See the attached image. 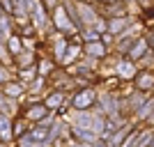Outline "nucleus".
<instances>
[{
    "instance_id": "f257e3e1",
    "label": "nucleus",
    "mask_w": 154,
    "mask_h": 147,
    "mask_svg": "<svg viewBox=\"0 0 154 147\" xmlns=\"http://www.w3.org/2000/svg\"><path fill=\"white\" fill-rule=\"evenodd\" d=\"M74 23H76V21H74V16H71V12L67 9V7H62V5L55 7V28H58V30L74 32Z\"/></svg>"
},
{
    "instance_id": "f03ea898",
    "label": "nucleus",
    "mask_w": 154,
    "mask_h": 147,
    "mask_svg": "<svg viewBox=\"0 0 154 147\" xmlns=\"http://www.w3.org/2000/svg\"><path fill=\"white\" fill-rule=\"evenodd\" d=\"M94 99H97L94 90H83V92H78V94L74 96V108H76V110L90 108L92 103H94Z\"/></svg>"
},
{
    "instance_id": "7ed1b4c3",
    "label": "nucleus",
    "mask_w": 154,
    "mask_h": 147,
    "mask_svg": "<svg viewBox=\"0 0 154 147\" xmlns=\"http://www.w3.org/2000/svg\"><path fill=\"white\" fill-rule=\"evenodd\" d=\"M48 136H51V129H48V124H46V122H42L39 127H35V129L30 131L28 140H30V142H46V140H48Z\"/></svg>"
},
{
    "instance_id": "20e7f679",
    "label": "nucleus",
    "mask_w": 154,
    "mask_h": 147,
    "mask_svg": "<svg viewBox=\"0 0 154 147\" xmlns=\"http://www.w3.org/2000/svg\"><path fill=\"white\" fill-rule=\"evenodd\" d=\"M147 48H149V44H147V39H138L131 48H129V60H140V58H145V53H147Z\"/></svg>"
},
{
    "instance_id": "39448f33",
    "label": "nucleus",
    "mask_w": 154,
    "mask_h": 147,
    "mask_svg": "<svg viewBox=\"0 0 154 147\" xmlns=\"http://www.w3.org/2000/svg\"><path fill=\"white\" fill-rule=\"evenodd\" d=\"M83 48L90 58H103V55H106V46L101 44V39H99V41H88Z\"/></svg>"
},
{
    "instance_id": "423d86ee",
    "label": "nucleus",
    "mask_w": 154,
    "mask_h": 147,
    "mask_svg": "<svg viewBox=\"0 0 154 147\" xmlns=\"http://www.w3.org/2000/svg\"><path fill=\"white\" fill-rule=\"evenodd\" d=\"M117 74H120L122 78H134L136 76L134 60H122V62H117Z\"/></svg>"
},
{
    "instance_id": "0eeeda50",
    "label": "nucleus",
    "mask_w": 154,
    "mask_h": 147,
    "mask_svg": "<svg viewBox=\"0 0 154 147\" xmlns=\"http://www.w3.org/2000/svg\"><path fill=\"white\" fill-rule=\"evenodd\" d=\"M136 83H138V90H152V87H154V74H149V71L138 74Z\"/></svg>"
},
{
    "instance_id": "6e6552de",
    "label": "nucleus",
    "mask_w": 154,
    "mask_h": 147,
    "mask_svg": "<svg viewBox=\"0 0 154 147\" xmlns=\"http://www.w3.org/2000/svg\"><path fill=\"white\" fill-rule=\"evenodd\" d=\"M78 51H81V46H78V44H71V46H67V51H64V55L60 58V62H64V64L74 62V60H76V55H78Z\"/></svg>"
},
{
    "instance_id": "1a4fd4ad",
    "label": "nucleus",
    "mask_w": 154,
    "mask_h": 147,
    "mask_svg": "<svg viewBox=\"0 0 154 147\" xmlns=\"http://www.w3.org/2000/svg\"><path fill=\"white\" fill-rule=\"evenodd\" d=\"M78 14H81V16H85L83 21H85V23H90V26L94 23L97 19H99V16H97V14H94V12L90 9V5H83V2L78 5Z\"/></svg>"
},
{
    "instance_id": "9d476101",
    "label": "nucleus",
    "mask_w": 154,
    "mask_h": 147,
    "mask_svg": "<svg viewBox=\"0 0 154 147\" xmlns=\"http://www.w3.org/2000/svg\"><path fill=\"white\" fill-rule=\"evenodd\" d=\"M46 103L44 106H42V103H39V106H32L30 110H28V120H35V122H39V120H44V115H46Z\"/></svg>"
},
{
    "instance_id": "9b49d317",
    "label": "nucleus",
    "mask_w": 154,
    "mask_h": 147,
    "mask_svg": "<svg viewBox=\"0 0 154 147\" xmlns=\"http://www.w3.org/2000/svg\"><path fill=\"white\" fill-rule=\"evenodd\" d=\"M62 101H64V92H55V94H51L48 99H46V108H48V110H55Z\"/></svg>"
},
{
    "instance_id": "f8f14e48",
    "label": "nucleus",
    "mask_w": 154,
    "mask_h": 147,
    "mask_svg": "<svg viewBox=\"0 0 154 147\" xmlns=\"http://www.w3.org/2000/svg\"><path fill=\"white\" fill-rule=\"evenodd\" d=\"M127 23H129V19H113V21L108 23V32H110V35H115V32L124 30V28H127Z\"/></svg>"
},
{
    "instance_id": "ddd939ff",
    "label": "nucleus",
    "mask_w": 154,
    "mask_h": 147,
    "mask_svg": "<svg viewBox=\"0 0 154 147\" xmlns=\"http://www.w3.org/2000/svg\"><path fill=\"white\" fill-rule=\"evenodd\" d=\"M67 46H69V41H67V39H64V37H60L58 39V41H55V58H62V55H64V51H67Z\"/></svg>"
},
{
    "instance_id": "4468645a",
    "label": "nucleus",
    "mask_w": 154,
    "mask_h": 147,
    "mask_svg": "<svg viewBox=\"0 0 154 147\" xmlns=\"http://www.w3.org/2000/svg\"><path fill=\"white\" fill-rule=\"evenodd\" d=\"M152 138H154V136L149 133V131H147V133H143L140 138H136V147H149V145H152Z\"/></svg>"
},
{
    "instance_id": "2eb2a0df",
    "label": "nucleus",
    "mask_w": 154,
    "mask_h": 147,
    "mask_svg": "<svg viewBox=\"0 0 154 147\" xmlns=\"http://www.w3.org/2000/svg\"><path fill=\"white\" fill-rule=\"evenodd\" d=\"M0 136H2V138H9V136H12V131H9V122H7L5 115H0Z\"/></svg>"
},
{
    "instance_id": "dca6fc26",
    "label": "nucleus",
    "mask_w": 154,
    "mask_h": 147,
    "mask_svg": "<svg viewBox=\"0 0 154 147\" xmlns=\"http://www.w3.org/2000/svg\"><path fill=\"white\" fill-rule=\"evenodd\" d=\"M83 39H85V44H88V41H99V39H101V35L92 28V30H85V32H83Z\"/></svg>"
},
{
    "instance_id": "f3484780",
    "label": "nucleus",
    "mask_w": 154,
    "mask_h": 147,
    "mask_svg": "<svg viewBox=\"0 0 154 147\" xmlns=\"http://www.w3.org/2000/svg\"><path fill=\"white\" fill-rule=\"evenodd\" d=\"M5 94H7V96H14V99H16V96H21V85H16V83L7 85V87H5Z\"/></svg>"
},
{
    "instance_id": "a211bd4d",
    "label": "nucleus",
    "mask_w": 154,
    "mask_h": 147,
    "mask_svg": "<svg viewBox=\"0 0 154 147\" xmlns=\"http://www.w3.org/2000/svg\"><path fill=\"white\" fill-rule=\"evenodd\" d=\"M21 78H23V81H32V78H35V69H32V67H23V69H21Z\"/></svg>"
},
{
    "instance_id": "6ab92c4d",
    "label": "nucleus",
    "mask_w": 154,
    "mask_h": 147,
    "mask_svg": "<svg viewBox=\"0 0 154 147\" xmlns=\"http://www.w3.org/2000/svg\"><path fill=\"white\" fill-rule=\"evenodd\" d=\"M152 108H154V101H149L145 108H140V113H138V117L140 120H145V117H149V113H152Z\"/></svg>"
},
{
    "instance_id": "aec40b11",
    "label": "nucleus",
    "mask_w": 154,
    "mask_h": 147,
    "mask_svg": "<svg viewBox=\"0 0 154 147\" xmlns=\"http://www.w3.org/2000/svg\"><path fill=\"white\" fill-rule=\"evenodd\" d=\"M9 48H12L14 53L21 51V44H19V39H16V37H9Z\"/></svg>"
},
{
    "instance_id": "412c9836",
    "label": "nucleus",
    "mask_w": 154,
    "mask_h": 147,
    "mask_svg": "<svg viewBox=\"0 0 154 147\" xmlns=\"http://www.w3.org/2000/svg\"><path fill=\"white\" fill-rule=\"evenodd\" d=\"M53 64L51 62H42V67H39V71H42V76H46V71H51Z\"/></svg>"
},
{
    "instance_id": "4be33fe9",
    "label": "nucleus",
    "mask_w": 154,
    "mask_h": 147,
    "mask_svg": "<svg viewBox=\"0 0 154 147\" xmlns=\"http://www.w3.org/2000/svg\"><path fill=\"white\" fill-rule=\"evenodd\" d=\"M0 2H2V7H5V12H9V14L14 12V5H12V0H0Z\"/></svg>"
},
{
    "instance_id": "5701e85b",
    "label": "nucleus",
    "mask_w": 154,
    "mask_h": 147,
    "mask_svg": "<svg viewBox=\"0 0 154 147\" xmlns=\"http://www.w3.org/2000/svg\"><path fill=\"white\" fill-rule=\"evenodd\" d=\"M46 5V9H53V7H58V0H42Z\"/></svg>"
},
{
    "instance_id": "b1692460",
    "label": "nucleus",
    "mask_w": 154,
    "mask_h": 147,
    "mask_svg": "<svg viewBox=\"0 0 154 147\" xmlns=\"http://www.w3.org/2000/svg\"><path fill=\"white\" fill-rule=\"evenodd\" d=\"M21 133H23V122H19L16 129H14V136H21Z\"/></svg>"
},
{
    "instance_id": "393cba45",
    "label": "nucleus",
    "mask_w": 154,
    "mask_h": 147,
    "mask_svg": "<svg viewBox=\"0 0 154 147\" xmlns=\"http://www.w3.org/2000/svg\"><path fill=\"white\" fill-rule=\"evenodd\" d=\"M71 147H90L88 142H81V145H71Z\"/></svg>"
},
{
    "instance_id": "a878e982",
    "label": "nucleus",
    "mask_w": 154,
    "mask_h": 147,
    "mask_svg": "<svg viewBox=\"0 0 154 147\" xmlns=\"http://www.w3.org/2000/svg\"><path fill=\"white\" fill-rule=\"evenodd\" d=\"M149 147H154V138H152V145H149Z\"/></svg>"
}]
</instances>
